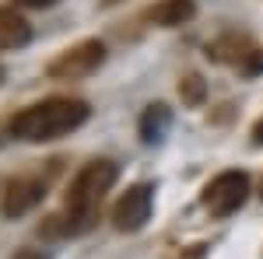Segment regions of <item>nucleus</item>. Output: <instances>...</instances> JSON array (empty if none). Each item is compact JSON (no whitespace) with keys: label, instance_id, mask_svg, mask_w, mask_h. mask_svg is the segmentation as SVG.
<instances>
[{"label":"nucleus","instance_id":"1","mask_svg":"<svg viewBox=\"0 0 263 259\" xmlns=\"http://www.w3.org/2000/svg\"><path fill=\"white\" fill-rule=\"evenodd\" d=\"M116 179H120V165L116 161H109V158L88 161L67 186L63 214L46 221V231L49 235H78V231H84L91 224V217L99 214L105 193L116 186Z\"/></svg>","mask_w":263,"mask_h":259},{"label":"nucleus","instance_id":"2","mask_svg":"<svg viewBox=\"0 0 263 259\" xmlns=\"http://www.w3.org/2000/svg\"><path fill=\"white\" fill-rule=\"evenodd\" d=\"M88 116H91L88 102L70 98V95H53V98L32 102L21 112H14L7 130L21 144H49V140H60L67 133H74L78 126H84Z\"/></svg>","mask_w":263,"mask_h":259},{"label":"nucleus","instance_id":"3","mask_svg":"<svg viewBox=\"0 0 263 259\" xmlns=\"http://www.w3.org/2000/svg\"><path fill=\"white\" fill-rule=\"evenodd\" d=\"M102 63H105V42L81 39V42H74L70 49H63L57 60H49L46 77L49 81H81V77H91Z\"/></svg>","mask_w":263,"mask_h":259},{"label":"nucleus","instance_id":"4","mask_svg":"<svg viewBox=\"0 0 263 259\" xmlns=\"http://www.w3.org/2000/svg\"><path fill=\"white\" fill-rule=\"evenodd\" d=\"M246 196H249V175L232 168V172L214 175V179L203 186L200 203H203V210H207L211 217H228V214H235L246 203Z\"/></svg>","mask_w":263,"mask_h":259},{"label":"nucleus","instance_id":"5","mask_svg":"<svg viewBox=\"0 0 263 259\" xmlns=\"http://www.w3.org/2000/svg\"><path fill=\"white\" fill-rule=\"evenodd\" d=\"M151 203H155V189H151L147 182H134V186L112 203V214H109L112 228H116V231H126V235H130V231H141L144 224L151 221Z\"/></svg>","mask_w":263,"mask_h":259},{"label":"nucleus","instance_id":"6","mask_svg":"<svg viewBox=\"0 0 263 259\" xmlns=\"http://www.w3.org/2000/svg\"><path fill=\"white\" fill-rule=\"evenodd\" d=\"M46 200V179L39 175H18L7 182L4 200H0V214L4 217H25L28 210H35Z\"/></svg>","mask_w":263,"mask_h":259},{"label":"nucleus","instance_id":"7","mask_svg":"<svg viewBox=\"0 0 263 259\" xmlns=\"http://www.w3.org/2000/svg\"><path fill=\"white\" fill-rule=\"evenodd\" d=\"M193 14H197L193 0H158V4L144 7L141 18L147 25H158V28H176V25H186Z\"/></svg>","mask_w":263,"mask_h":259},{"label":"nucleus","instance_id":"8","mask_svg":"<svg viewBox=\"0 0 263 259\" xmlns=\"http://www.w3.org/2000/svg\"><path fill=\"white\" fill-rule=\"evenodd\" d=\"M28 39H32L28 21L14 7H0V49H21Z\"/></svg>","mask_w":263,"mask_h":259},{"label":"nucleus","instance_id":"9","mask_svg":"<svg viewBox=\"0 0 263 259\" xmlns=\"http://www.w3.org/2000/svg\"><path fill=\"white\" fill-rule=\"evenodd\" d=\"M249 53H253V46H249L246 35H221L218 42H211V46H207V56H211V60L235 63V67H242Z\"/></svg>","mask_w":263,"mask_h":259},{"label":"nucleus","instance_id":"10","mask_svg":"<svg viewBox=\"0 0 263 259\" xmlns=\"http://www.w3.org/2000/svg\"><path fill=\"white\" fill-rule=\"evenodd\" d=\"M168 123H172V116H168V109H165L162 102L147 105L144 116H141V140H147V144L162 140L165 133H168Z\"/></svg>","mask_w":263,"mask_h":259},{"label":"nucleus","instance_id":"11","mask_svg":"<svg viewBox=\"0 0 263 259\" xmlns=\"http://www.w3.org/2000/svg\"><path fill=\"white\" fill-rule=\"evenodd\" d=\"M203 95H207V84H203L200 74H186V77L179 81V98L186 102V105H200Z\"/></svg>","mask_w":263,"mask_h":259},{"label":"nucleus","instance_id":"12","mask_svg":"<svg viewBox=\"0 0 263 259\" xmlns=\"http://www.w3.org/2000/svg\"><path fill=\"white\" fill-rule=\"evenodd\" d=\"M256 70H263V49H253L242 63V74H256Z\"/></svg>","mask_w":263,"mask_h":259},{"label":"nucleus","instance_id":"13","mask_svg":"<svg viewBox=\"0 0 263 259\" xmlns=\"http://www.w3.org/2000/svg\"><path fill=\"white\" fill-rule=\"evenodd\" d=\"M11 4H14V7H53V4H57V0H11Z\"/></svg>","mask_w":263,"mask_h":259},{"label":"nucleus","instance_id":"14","mask_svg":"<svg viewBox=\"0 0 263 259\" xmlns=\"http://www.w3.org/2000/svg\"><path fill=\"white\" fill-rule=\"evenodd\" d=\"M11 259H49L42 249H21V252H14Z\"/></svg>","mask_w":263,"mask_h":259},{"label":"nucleus","instance_id":"15","mask_svg":"<svg viewBox=\"0 0 263 259\" xmlns=\"http://www.w3.org/2000/svg\"><path fill=\"white\" fill-rule=\"evenodd\" d=\"M203 249L207 245H190V252H179V256H172V259H203Z\"/></svg>","mask_w":263,"mask_h":259},{"label":"nucleus","instance_id":"16","mask_svg":"<svg viewBox=\"0 0 263 259\" xmlns=\"http://www.w3.org/2000/svg\"><path fill=\"white\" fill-rule=\"evenodd\" d=\"M253 144H263V119L253 126Z\"/></svg>","mask_w":263,"mask_h":259},{"label":"nucleus","instance_id":"17","mask_svg":"<svg viewBox=\"0 0 263 259\" xmlns=\"http://www.w3.org/2000/svg\"><path fill=\"white\" fill-rule=\"evenodd\" d=\"M0 81H4V67H0Z\"/></svg>","mask_w":263,"mask_h":259},{"label":"nucleus","instance_id":"18","mask_svg":"<svg viewBox=\"0 0 263 259\" xmlns=\"http://www.w3.org/2000/svg\"><path fill=\"white\" fill-rule=\"evenodd\" d=\"M260 196H263V182H260Z\"/></svg>","mask_w":263,"mask_h":259}]
</instances>
